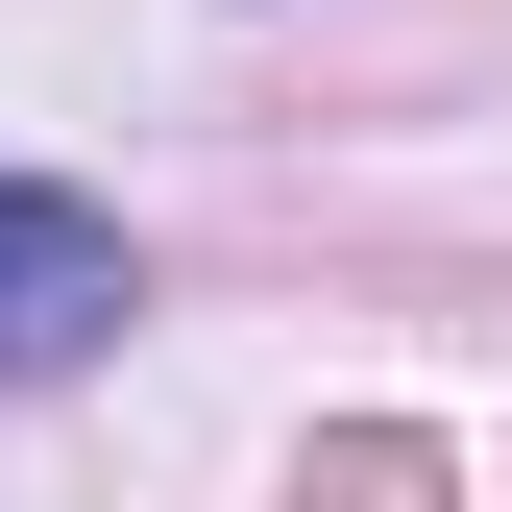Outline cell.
I'll return each instance as SVG.
<instances>
[{
    "instance_id": "cell-1",
    "label": "cell",
    "mask_w": 512,
    "mask_h": 512,
    "mask_svg": "<svg viewBox=\"0 0 512 512\" xmlns=\"http://www.w3.org/2000/svg\"><path fill=\"white\" fill-rule=\"evenodd\" d=\"M98 342H122V220L49 196V171H0V391H49Z\"/></svg>"
}]
</instances>
